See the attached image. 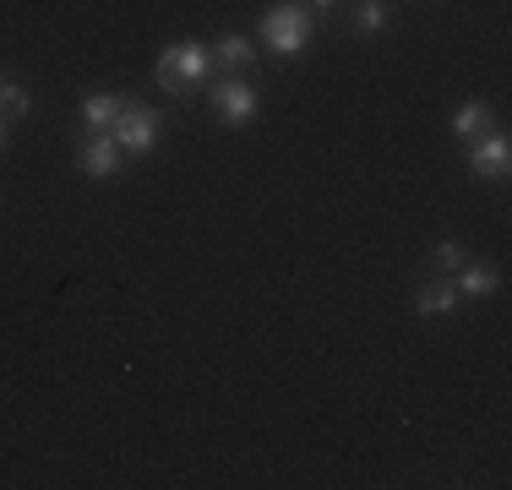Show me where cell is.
<instances>
[{
  "label": "cell",
  "instance_id": "1",
  "mask_svg": "<svg viewBox=\"0 0 512 490\" xmlns=\"http://www.w3.org/2000/svg\"><path fill=\"white\" fill-rule=\"evenodd\" d=\"M207 71H213V55H207L202 44H191V39H186V44H169L164 55H158L153 82H158L164 93H180V98H186V93L207 77Z\"/></svg>",
  "mask_w": 512,
  "mask_h": 490
},
{
  "label": "cell",
  "instance_id": "2",
  "mask_svg": "<svg viewBox=\"0 0 512 490\" xmlns=\"http://www.w3.org/2000/svg\"><path fill=\"white\" fill-rule=\"evenodd\" d=\"M262 44L273 49V55H300V49L311 44V11L295 6V0H284V6H273L262 17Z\"/></svg>",
  "mask_w": 512,
  "mask_h": 490
},
{
  "label": "cell",
  "instance_id": "3",
  "mask_svg": "<svg viewBox=\"0 0 512 490\" xmlns=\"http://www.w3.org/2000/svg\"><path fill=\"white\" fill-rule=\"evenodd\" d=\"M158 109H148V104H126L115 115V126H109V137L120 142V153H153V142H158Z\"/></svg>",
  "mask_w": 512,
  "mask_h": 490
},
{
  "label": "cell",
  "instance_id": "4",
  "mask_svg": "<svg viewBox=\"0 0 512 490\" xmlns=\"http://www.w3.org/2000/svg\"><path fill=\"white\" fill-rule=\"evenodd\" d=\"M469 169L474 180H507L512 169V142L502 137V131H485V137L469 142Z\"/></svg>",
  "mask_w": 512,
  "mask_h": 490
},
{
  "label": "cell",
  "instance_id": "5",
  "mask_svg": "<svg viewBox=\"0 0 512 490\" xmlns=\"http://www.w3.org/2000/svg\"><path fill=\"white\" fill-rule=\"evenodd\" d=\"M77 169H82V175H93V180H109L120 169V142L109 137V131H93V137L77 147Z\"/></svg>",
  "mask_w": 512,
  "mask_h": 490
},
{
  "label": "cell",
  "instance_id": "6",
  "mask_svg": "<svg viewBox=\"0 0 512 490\" xmlns=\"http://www.w3.org/2000/svg\"><path fill=\"white\" fill-rule=\"evenodd\" d=\"M213 109L229 120V126H246V120L256 115V88H251V82H240V77L218 82V88H213Z\"/></svg>",
  "mask_w": 512,
  "mask_h": 490
},
{
  "label": "cell",
  "instance_id": "7",
  "mask_svg": "<svg viewBox=\"0 0 512 490\" xmlns=\"http://www.w3.org/2000/svg\"><path fill=\"white\" fill-rule=\"evenodd\" d=\"M453 289H458V300H491V294L502 289V273H496L491 262H474V267L463 262V267H458V284H453Z\"/></svg>",
  "mask_w": 512,
  "mask_h": 490
},
{
  "label": "cell",
  "instance_id": "8",
  "mask_svg": "<svg viewBox=\"0 0 512 490\" xmlns=\"http://www.w3.org/2000/svg\"><path fill=\"white\" fill-rule=\"evenodd\" d=\"M120 109H126V98H115V93H93V98H82V126H88V131H109Z\"/></svg>",
  "mask_w": 512,
  "mask_h": 490
},
{
  "label": "cell",
  "instance_id": "9",
  "mask_svg": "<svg viewBox=\"0 0 512 490\" xmlns=\"http://www.w3.org/2000/svg\"><path fill=\"white\" fill-rule=\"evenodd\" d=\"M458 311V289L453 284H425L414 294V316H453Z\"/></svg>",
  "mask_w": 512,
  "mask_h": 490
},
{
  "label": "cell",
  "instance_id": "10",
  "mask_svg": "<svg viewBox=\"0 0 512 490\" xmlns=\"http://www.w3.org/2000/svg\"><path fill=\"white\" fill-rule=\"evenodd\" d=\"M453 131H458V142H474V137H485V131H491V109H485L480 98H469V104H458V115H453Z\"/></svg>",
  "mask_w": 512,
  "mask_h": 490
},
{
  "label": "cell",
  "instance_id": "11",
  "mask_svg": "<svg viewBox=\"0 0 512 490\" xmlns=\"http://www.w3.org/2000/svg\"><path fill=\"white\" fill-rule=\"evenodd\" d=\"M251 60H256L251 39H240V33H224V39H218V66H224V71H246Z\"/></svg>",
  "mask_w": 512,
  "mask_h": 490
},
{
  "label": "cell",
  "instance_id": "12",
  "mask_svg": "<svg viewBox=\"0 0 512 490\" xmlns=\"http://www.w3.org/2000/svg\"><path fill=\"white\" fill-rule=\"evenodd\" d=\"M431 262L442 267V273H458L463 262H474V256H469V245H463V240H436L431 245Z\"/></svg>",
  "mask_w": 512,
  "mask_h": 490
},
{
  "label": "cell",
  "instance_id": "13",
  "mask_svg": "<svg viewBox=\"0 0 512 490\" xmlns=\"http://www.w3.org/2000/svg\"><path fill=\"white\" fill-rule=\"evenodd\" d=\"M355 28L371 39V33H382L387 28V0H360L355 6Z\"/></svg>",
  "mask_w": 512,
  "mask_h": 490
},
{
  "label": "cell",
  "instance_id": "14",
  "mask_svg": "<svg viewBox=\"0 0 512 490\" xmlns=\"http://www.w3.org/2000/svg\"><path fill=\"white\" fill-rule=\"evenodd\" d=\"M0 104H6V115H28V88H17V82H0Z\"/></svg>",
  "mask_w": 512,
  "mask_h": 490
},
{
  "label": "cell",
  "instance_id": "15",
  "mask_svg": "<svg viewBox=\"0 0 512 490\" xmlns=\"http://www.w3.org/2000/svg\"><path fill=\"white\" fill-rule=\"evenodd\" d=\"M311 11H322V17H327V11H338V0H311Z\"/></svg>",
  "mask_w": 512,
  "mask_h": 490
},
{
  "label": "cell",
  "instance_id": "16",
  "mask_svg": "<svg viewBox=\"0 0 512 490\" xmlns=\"http://www.w3.org/2000/svg\"><path fill=\"white\" fill-rule=\"evenodd\" d=\"M0 147H6V115H0Z\"/></svg>",
  "mask_w": 512,
  "mask_h": 490
}]
</instances>
